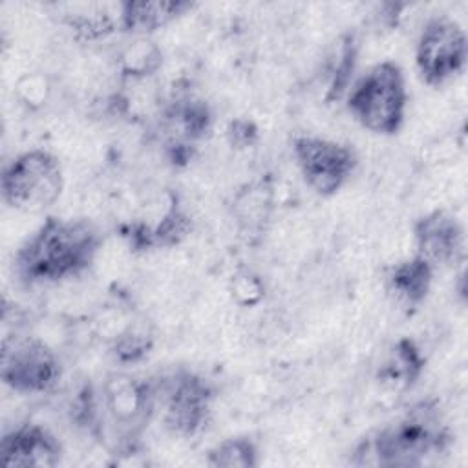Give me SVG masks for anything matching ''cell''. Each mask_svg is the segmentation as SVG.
I'll use <instances>...</instances> for the list:
<instances>
[{"label":"cell","mask_w":468,"mask_h":468,"mask_svg":"<svg viewBox=\"0 0 468 468\" xmlns=\"http://www.w3.org/2000/svg\"><path fill=\"white\" fill-rule=\"evenodd\" d=\"M448 441V430L441 424L435 410L422 404L378 431L364 444V450L371 455L367 464L413 466L424 463L428 455L442 452Z\"/></svg>","instance_id":"cell-3"},{"label":"cell","mask_w":468,"mask_h":468,"mask_svg":"<svg viewBox=\"0 0 468 468\" xmlns=\"http://www.w3.org/2000/svg\"><path fill=\"white\" fill-rule=\"evenodd\" d=\"M152 347V338L144 331L128 329L117 338L115 356L121 362H137L141 360Z\"/></svg>","instance_id":"cell-18"},{"label":"cell","mask_w":468,"mask_h":468,"mask_svg":"<svg viewBox=\"0 0 468 468\" xmlns=\"http://www.w3.org/2000/svg\"><path fill=\"white\" fill-rule=\"evenodd\" d=\"M2 199L24 212H40L62 194L64 176L58 159L48 150H27L2 170Z\"/></svg>","instance_id":"cell-4"},{"label":"cell","mask_w":468,"mask_h":468,"mask_svg":"<svg viewBox=\"0 0 468 468\" xmlns=\"http://www.w3.org/2000/svg\"><path fill=\"white\" fill-rule=\"evenodd\" d=\"M101 245L97 229L86 219L48 218L18 249L15 269L27 283H51L84 272Z\"/></svg>","instance_id":"cell-1"},{"label":"cell","mask_w":468,"mask_h":468,"mask_svg":"<svg viewBox=\"0 0 468 468\" xmlns=\"http://www.w3.org/2000/svg\"><path fill=\"white\" fill-rule=\"evenodd\" d=\"M207 463L216 468H252L258 466V448L247 437L225 439L208 452Z\"/></svg>","instance_id":"cell-15"},{"label":"cell","mask_w":468,"mask_h":468,"mask_svg":"<svg viewBox=\"0 0 468 468\" xmlns=\"http://www.w3.org/2000/svg\"><path fill=\"white\" fill-rule=\"evenodd\" d=\"M433 271L435 269L426 260L415 254L395 263L386 272V291L395 303L413 309L426 300L431 289Z\"/></svg>","instance_id":"cell-11"},{"label":"cell","mask_w":468,"mask_h":468,"mask_svg":"<svg viewBox=\"0 0 468 468\" xmlns=\"http://www.w3.org/2000/svg\"><path fill=\"white\" fill-rule=\"evenodd\" d=\"M190 7L188 2H166V0H141L122 2L119 5V26L132 33L155 31Z\"/></svg>","instance_id":"cell-12"},{"label":"cell","mask_w":468,"mask_h":468,"mask_svg":"<svg viewBox=\"0 0 468 468\" xmlns=\"http://www.w3.org/2000/svg\"><path fill=\"white\" fill-rule=\"evenodd\" d=\"M229 137H230V143L238 148H245V146H250L256 137H258V130L254 126V122L247 121V119H238V121H232L230 126H229Z\"/></svg>","instance_id":"cell-20"},{"label":"cell","mask_w":468,"mask_h":468,"mask_svg":"<svg viewBox=\"0 0 468 468\" xmlns=\"http://www.w3.org/2000/svg\"><path fill=\"white\" fill-rule=\"evenodd\" d=\"M468 58V40L464 29L448 16H433L422 27L415 64L422 80L430 86H441L457 77Z\"/></svg>","instance_id":"cell-5"},{"label":"cell","mask_w":468,"mask_h":468,"mask_svg":"<svg viewBox=\"0 0 468 468\" xmlns=\"http://www.w3.org/2000/svg\"><path fill=\"white\" fill-rule=\"evenodd\" d=\"M161 55L152 46V42L141 40L135 42V46L128 48V51L122 57V68L126 75H148L159 66Z\"/></svg>","instance_id":"cell-17"},{"label":"cell","mask_w":468,"mask_h":468,"mask_svg":"<svg viewBox=\"0 0 468 468\" xmlns=\"http://www.w3.org/2000/svg\"><path fill=\"white\" fill-rule=\"evenodd\" d=\"M168 121L181 132L186 141L203 137L212 122L208 106L197 99L176 101L168 112Z\"/></svg>","instance_id":"cell-14"},{"label":"cell","mask_w":468,"mask_h":468,"mask_svg":"<svg viewBox=\"0 0 468 468\" xmlns=\"http://www.w3.org/2000/svg\"><path fill=\"white\" fill-rule=\"evenodd\" d=\"M424 369V356L417 344L410 338H400L388 353L378 367V382L391 389L411 388Z\"/></svg>","instance_id":"cell-13"},{"label":"cell","mask_w":468,"mask_h":468,"mask_svg":"<svg viewBox=\"0 0 468 468\" xmlns=\"http://www.w3.org/2000/svg\"><path fill=\"white\" fill-rule=\"evenodd\" d=\"M154 408H161V419L168 430L179 435L197 433L210 413L212 388L197 375L181 371L152 388Z\"/></svg>","instance_id":"cell-7"},{"label":"cell","mask_w":468,"mask_h":468,"mask_svg":"<svg viewBox=\"0 0 468 468\" xmlns=\"http://www.w3.org/2000/svg\"><path fill=\"white\" fill-rule=\"evenodd\" d=\"M406 104V79L400 66L391 60L371 66L347 93L353 119L378 135H393L402 128Z\"/></svg>","instance_id":"cell-2"},{"label":"cell","mask_w":468,"mask_h":468,"mask_svg":"<svg viewBox=\"0 0 468 468\" xmlns=\"http://www.w3.org/2000/svg\"><path fill=\"white\" fill-rule=\"evenodd\" d=\"M0 375L4 384L18 393L49 391L60 377L55 351L35 336L4 340Z\"/></svg>","instance_id":"cell-6"},{"label":"cell","mask_w":468,"mask_h":468,"mask_svg":"<svg viewBox=\"0 0 468 468\" xmlns=\"http://www.w3.org/2000/svg\"><path fill=\"white\" fill-rule=\"evenodd\" d=\"M263 283L250 272H241L232 278L230 292L239 305H256L263 298Z\"/></svg>","instance_id":"cell-19"},{"label":"cell","mask_w":468,"mask_h":468,"mask_svg":"<svg viewBox=\"0 0 468 468\" xmlns=\"http://www.w3.org/2000/svg\"><path fill=\"white\" fill-rule=\"evenodd\" d=\"M292 154L303 181L320 196L338 192L356 166V155L349 146L324 137H296Z\"/></svg>","instance_id":"cell-8"},{"label":"cell","mask_w":468,"mask_h":468,"mask_svg":"<svg viewBox=\"0 0 468 468\" xmlns=\"http://www.w3.org/2000/svg\"><path fill=\"white\" fill-rule=\"evenodd\" d=\"M417 256L433 269L455 265L464 258V230L459 219L446 210H433L419 218L413 227Z\"/></svg>","instance_id":"cell-9"},{"label":"cell","mask_w":468,"mask_h":468,"mask_svg":"<svg viewBox=\"0 0 468 468\" xmlns=\"http://www.w3.org/2000/svg\"><path fill=\"white\" fill-rule=\"evenodd\" d=\"M355 57H356V49H355V42L353 38H346L344 44H340L338 51H336V64L333 68V75H331V86H329V101L340 99L346 90L349 88V80L353 75V68H355Z\"/></svg>","instance_id":"cell-16"},{"label":"cell","mask_w":468,"mask_h":468,"mask_svg":"<svg viewBox=\"0 0 468 468\" xmlns=\"http://www.w3.org/2000/svg\"><path fill=\"white\" fill-rule=\"evenodd\" d=\"M60 455V442L38 424H24L0 441V464L7 468H51Z\"/></svg>","instance_id":"cell-10"}]
</instances>
